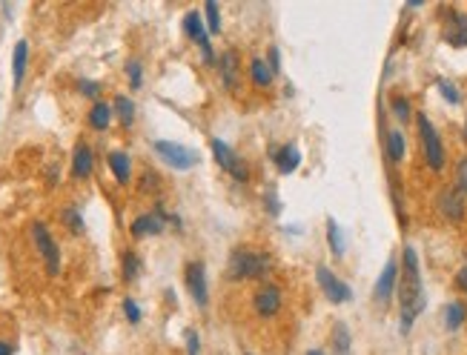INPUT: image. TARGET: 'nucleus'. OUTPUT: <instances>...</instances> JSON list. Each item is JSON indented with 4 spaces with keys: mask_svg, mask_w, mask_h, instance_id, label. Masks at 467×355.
Returning <instances> with one entry per match:
<instances>
[{
    "mask_svg": "<svg viewBox=\"0 0 467 355\" xmlns=\"http://www.w3.org/2000/svg\"><path fill=\"white\" fill-rule=\"evenodd\" d=\"M399 304H401V335L413 329V321L424 309V284L419 269V255L413 247H404L401 275H399Z\"/></svg>",
    "mask_w": 467,
    "mask_h": 355,
    "instance_id": "nucleus-1",
    "label": "nucleus"
},
{
    "mask_svg": "<svg viewBox=\"0 0 467 355\" xmlns=\"http://www.w3.org/2000/svg\"><path fill=\"white\" fill-rule=\"evenodd\" d=\"M272 267V258L267 252H258V249H236L229 258V278L232 281H256V278H264Z\"/></svg>",
    "mask_w": 467,
    "mask_h": 355,
    "instance_id": "nucleus-2",
    "label": "nucleus"
},
{
    "mask_svg": "<svg viewBox=\"0 0 467 355\" xmlns=\"http://www.w3.org/2000/svg\"><path fill=\"white\" fill-rule=\"evenodd\" d=\"M419 121V135H421V146H424V157H427V166L433 172L444 169V146H441V137L436 132V126L430 124L427 115H416Z\"/></svg>",
    "mask_w": 467,
    "mask_h": 355,
    "instance_id": "nucleus-3",
    "label": "nucleus"
},
{
    "mask_svg": "<svg viewBox=\"0 0 467 355\" xmlns=\"http://www.w3.org/2000/svg\"><path fill=\"white\" fill-rule=\"evenodd\" d=\"M209 146H212V155H216V161H218V166L227 172V175H232L238 184H247L249 181V169H247V161L238 155V152H232L221 137H212L209 141Z\"/></svg>",
    "mask_w": 467,
    "mask_h": 355,
    "instance_id": "nucleus-4",
    "label": "nucleus"
},
{
    "mask_svg": "<svg viewBox=\"0 0 467 355\" xmlns=\"http://www.w3.org/2000/svg\"><path fill=\"white\" fill-rule=\"evenodd\" d=\"M155 152L161 155V161L169 164L172 169H192L198 164V152L189 149L184 144H175V141H155Z\"/></svg>",
    "mask_w": 467,
    "mask_h": 355,
    "instance_id": "nucleus-5",
    "label": "nucleus"
},
{
    "mask_svg": "<svg viewBox=\"0 0 467 355\" xmlns=\"http://www.w3.org/2000/svg\"><path fill=\"white\" fill-rule=\"evenodd\" d=\"M316 278H318L321 292L327 295V301H333V304H347V301H353V289H350L330 267L318 264V267H316Z\"/></svg>",
    "mask_w": 467,
    "mask_h": 355,
    "instance_id": "nucleus-6",
    "label": "nucleus"
},
{
    "mask_svg": "<svg viewBox=\"0 0 467 355\" xmlns=\"http://www.w3.org/2000/svg\"><path fill=\"white\" fill-rule=\"evenodd\" d=\"M32 238H35V244H37V252H41L44 261H46V272H49V275H57V272H61V249H57L55 238L49 235L46 224H35V227H32Z\"/></svg>",
    "mask_w": 467,
    "mask_h": 355,
    "instance_id": "nucleus-7",
    "label": "nucleus"
},
{
    "mask_svg": "<svg viewBox=\"0 0 467 355\" xmlns=\"http://www.w3.org/2000/svg\"><path fill=\"white\" fill-rule=\"evenodd\" d=\"M166 224H178V218H172V215H166L161 207L155 209V212H146V215H138V218L132 221L129 232L135 235V238H144V235H161Z\"/></svg>",
    "mask_w": 467,
    "mask_h": 355,
    "instance_id": "nucleus-8",
    "label": "nucleus"
},
{
    "mask_svg": "<svg viewBox=\"0 0 467 355\" xmlns=\"http://www.w3.org/2000/svg\"><path fill=\"white\" fill-rule=\"evenodd\" d=\"M184 29L187 35L201 46L204 52V64H216V55H212V44H209V29L204 26V17L198 12H187L184 15Z\"/></svg>",
    "mask_w": 467,
    "mask_h": 355,
    "instance_id": "nucleus-9",
    "label": "nucleus"
},
{
    "mask_svg": "<svg viewBox=\"0 0 467 355\" xmlns=\"http://www.w3.org/2000/svg\"><path fill=\"white\" fill-rule=\"evenodd\" d=\"M187 287H189L192 301H196L198 307H207L209 292H207V272H204L201 261H189L187 264Z\"/></svg>",
    "mask_w": 467,
    "mask_h": 355,
    "instance_id": "nucleus-10",
    "label": "nucleus"
},
{
    "mask_svg": "<svg viewBox=\"0 0 467 355\" xmlns=\"http://www.w3.org/2000/svg\"><path fill=\"white\" fill-rule=\"evenodd\" d=\"M396 284H399V261L390 258V261L384 264V269H381V275H379V281H376V289H373L376 304H387V301H390V295H393Z\"/></svg>",
    "mask_w": 467,
    "mask_h": 355,
    "instance_id": "nucleus-11",
    "label": "nucleus"
},
{
    "mask_svg": "<svg viewBox=\"0 0 467 355\" xmlns=\"http://www.w3.org/2000/svg\"><path fill=\"white\" fill-rule=\"evenodd\" d=\"M436 207H439V212L444 215L447 221H461L464 218V198H461V192L459 189H441L439 192V201H436Z\"/></svg>",
    "mask_w": 467,
    "mask_h": 355,
    "instance_id": "nucleus-12",
    "label": "nucleus"
},
{
    "mask_svg": "<svg viewBox=\"0 0 467 355\" xmlns=\"http://www.w3.org/2000/svg\"><path fill=\"white\" fill-rule=\"evenodd\" d=\"M252 304H256V312L261 315V318H272V315L281 309V289H278V287H272V284H267L264 289L256 292Z\"/></svg>",
    "mask_w": 467,
    "mask_h": 355,
    "instance_id": "nucleus-13",
    "label": "nucleus"
},
{
    "mask_svg": "<svg viewBox=\"0 0 467 355\" xmlns=\"http://www.w3.org/2000/svg\"><path fill=\"white\" fill-rule=\"evenodd\" d=\"M269 157L276 161L278 172L281 175H289V172H296L298 164H301V152L296 144H284V146H272L269 149Z\"/></svg>",
    "mask_w": 467,
    "mask_h": 355,
    "instance_id": "nucleus-14",
    "label": "nucleus"
},
{
    "mask_svg": "<svg viewBox=\"0 0 467 355\" xmlns=\"http://www.w3.org/2000/svg\"><path fill=\"white\" fill-rule=\"evenodd\" d=\"M444 41L456 49L467 46V15H459V12L450 15V23H447V29H444Z\"/></svg>",
    "mask_w": 467,
    "mask_h": 355,
    "instance_id": "nucleus-15",
    "label": "nucleus"
},
{
    "mask_svg": "<svg viewBox=\"0 0 467 355\" xmlns=\"http://www.w3.org/2000/svg\"><path fill=\"white\" fill-rule=\"evenodd\" d=\"M218 69H221L224 86L236 92V89H238V72H241V69H238V55L232 52V49H227V52L221 55V61H218Z\"/></svg>",
    "mask_w": 467,
    "mask_h": 355,
    "instance_id": "nucleus-16",
    "label": "nucleus"
},
{
    "mask_svg": "<svg viewBox=\"0 0 467 355\" xmlns=\"http://www.w3.org/2000/svg\"><path fill=\"white\" fill-rule=\"evenodd\" d=\"M92 166H95L92 149H89L86 144H77L75 152H72V175H75V178H89V175H92Z\"/></svg>",
    "mask_w": 467,
    "mask_h": 355,
    "instance_id": "nucleus-17",
    "label": "nucleus"
},
{
    "mask_svg": "<svg viewBox=\"0 0 467 355\" xmlns=\"http://www.w3.org/2000/svg\"><path fill=\"white\" fill-rule=\"evenodd\" d=\"M26 61H29V44H26V41H17V44H15V52H12V81H15V89L23 84Z\"/></svg>",
    "mask_w": 467,
    "mask_h": 355,
    "instance_id": "nucleus-18",
    "label": "nucleus"
},
{
    "mask_svg": "<svg viewBox=\"0 0 467 355\" xmlns=\"http://www.w3.org/2000/svg\"><path fill=\"white\" fill-rule=\"evenodd\" d=\"M330 341H333V355H353V335L344 321H336Z\"/></svg>",
    "mask_w": 467,
    "mask_h": 355,
    "instance_id": "nucleus-19",
    "label": "nucleus"
},
{
    "mask_svg": "<svg viewBox=\"0 0 467 355\" xmlns=\"http://www.w3.org/2000/svg\"><path fill=\"white\" fill-rule=\"evenodd\" d=\"M106 161H109V169H112V175H115V181H118V184H126V181H129V175H132L129 155L121 152V149H115V152H109Z\"/></svg>",
    "mask_w": 467,
    "mask_h": 355,
    "instance_id": "nucleus-20",
    "label": "nucleus"
},
{
    "mask_svg": "<svg viewBox=\"0 0 467 355\" xmlns=\"http://www.w3.org/2000/svg\"><path fill=\"white\" fill-rule=\"evenodd\" d=\"M464 321H467V304L464 301H450L444 307V327L450 332H456Z\"/></svg>",
    "mask_w": 467,
    "mask_h": 355,
    "instance_id": "nucleus-21",
    "label": "nucleus"
},
{
    "mask_svg": "<svg viewBox=\"0 0 467 355\" xmlns=\"http://www.w3.org/2000/svg\"><path fill=\"white\" fill-rule=\"evenodd\" d=\"M249 77H252V84H256L258 89L269 86L272 84V69L267 61H261V57H252V64H249Z\"/></svg>",
    "mask_w": 467,
    "mask_h": 355,
    "instance_id": "nucleus-22",
    "label": "nucleus"
},
{
    "mask_svg": "<svg viewBox=\"0 0 467 355\" xmlns=\"http://www.w3.org/2000/svg\"><path fill=\"white\" fill-rule=\"evenodd\" d=\"M109 124H112V106H106L104 101H98V104L92 106V112H89V126L104 132Z\"/></svg>",
    "mask_w": 467,
    "mask_h": 355,
    "instance_id": "nucleus-23",
    "label": "nucleus"
},
{
    "mask_svg": "<svg viewBox=\"0 0 467 355\" xmlns=\"http://www.w3.org/2000/svg\"><path fill=\"white\" fill-rule=\"evenodd\" d=\"M387 157H390L393 164H401L404 161V135L399 129L387 132Z\"/></svg>",
    "mask_w": 467,
    "mask_h": 355,
    "instance_id": "nucleus-24",
    "label": "nucleus"
},
{
    "mask_svg": "<svg viewBox=\"0 0 467 355\" xmlns=\"http://www.w3.org/2000/svg\"><path fill=\"white\" fill-rule=\"evenodd\" d=\"M115 112H118V117H121V124H124V126H132V121H135V104L129 101L126 95H118V97H115Z\"/></svg>",
    "mask_w": 467,
    "mask_h": 355,
    "instance_id": "nucleus-25",
    "label": "nucleus"
},
{
    "mask_svg": "<svg viewBox=\"0 0 467 355\" xmlns=\"http://www.w3.org/2000/svg\"><path fill=\"white\" fill-rule=\"evenodd\" d=\"M327 244L336 255H344V241H341V229L333 218H327Z\"/></svg>",
    "mask_w": 467,
    "mask_h": 355,
    "instance_id": "nucleus-26",
    "label": "nucleus"
},
{
    "mask_svg": "<svg viewBox=\"0 0 467 355\" xmlns=\"http://www.w3.org/2000/svg\"><path fill=\"white\" fill-rule=\"evenodd\" d=\"M204 12H207V29H209V35H218V32H221V12H218V3H216V0H207Z\"/></svg>",
    "mask_w": 467,
    "mask_h": 355,
    "instance_id": "nucleus-27",
    "label": "nucleus"
},
{
    "mask_svg": "<svg viewBox=\"0 0 467 355\" xmlns=\"http://www.w3.org/2000/svg\"><path fill=\"white\" fill-rule=\"evenodd\" d=\"M138 272H141L138 255H135L132 249H126V252H124V278H126V281H135V278H138Z\"/></svg>",
    "mask_w": 467,
    "mask_h": 355,
    "instance_id": "nucleus-28",
    "label": "nucleus"
},
{
    "mask_svg": "<svg viewBox=\"0 0 467 355\" xmlns=\"http://www.w3.org/2000/svg\"><path fill=\"white\" fill-rule=\"evenodd\" d=\"M64 221L69 227L72 235H81L84 232V218H81V212H77V207H66L64 209Z\"/></svg>",
    "mask_w": 467,
    "mask_h": 355,
    "instance_id": "nucleus-29",
    "label": "nucleus"
},
{
    "mask_svg": "<svg viewBox=\"0 0 467 355\" xmlns=\"http://www.w3.org/2000/svg\"><path fill=\"white\" fill-rule=\"evenodd\" d=\"M390 109H393V115L399 117V121H410V117H413L410 101H407V97H401V95H396L393 101H390Z\"/></svg>",
    "mask_w": 467,
    "mask_h": 355,
    "instance_id": "nucleus-30",
    "label": "nucleus"
},
{
    "mask_svg": "<svg viewBox=\"0 0 467 355\" xmlns=\"http://www.w3.org/2000/svg\"><path fill=\"white\" fill-rule=\"evenodd\" d=\"M436 86H439V92H441V97H444L447 104H459V101H461L459 89H456L450 81H444V77H439V81H436Z\"/></svg>",
    "mask_w": 467,
    "mask_h": 355,
    "instance_id": "nucleus-31",
    "label": "nucleus"
},
{
    "mask_svg": "<svg viewBox=\"0 0 467 355\" xmlns=\"http://www.w3.org/2000/svg\"><path fill=\"white\" fill-rule=\"evenodd\" d=\"M126 75H129V84H132V89H141V61H129L126 64Z\"/></svg>",
    "mask_w": 467,
    "mask_h": 355,
    "instance_id": "nucleus-32",
    "label": "nucleus"
},
{
    "mask_svg": "<svg viewBox=\"0 0 467 355\" xmlns=\"http://www.w3.org/2000/svg\"><path fill=\"white\" fill-rule=\"evenodd\" d=\"M456 189L461 195H467V157H461L459 166H456Z\"/></svg>",
    "mask_w": 467,
    "mask_h": 355,
    "instance_id": "nucleus-33",
    "label": "nucleus"
},
{
    "mask_svg": "<svg viewBox=\"0 0 467 355\" xmlns=\"http://www.w3.org/2000/svg\"><path fill=\"white\" fill-rule=\"evenodd\" d=\"M187 355H201V338L196 329H187Z\"/></svg>",
    "mask_w": 467,
    "mask_h": 355,
    "instance_id": "nucleus-34",
    "label": "nucleus"
},
{
    "mask_svg": "<svg viewBox=\"0 0 467 355\" xmlns=\"http://www.w3.org/2000/svg\"><path fill=\"white\" fill-rule=\"evenodd\" d=\"M124 315L129 318V324H138L141 321V309H138V304H135L132 298H124Z\"/></svg>",
    "mask_w": 467,
    "mask_h": 355,
    "instance_id": "nucleus-35",
    "label": "nucleus"
},
{
    "mask_svg": "<svg viewBox=\"0 0 467 355\" xmlns=\"http://www.w3.org/2000/svg\"><path fill=\"white\" fill-rule=\"evenodd\" d=\"M77 89H81L86 97H98L101 95V84H95V81H77Z\"/></svg>",
    "mask_w": 467,
    "mask_h": 355,
    "instance_id": "nucleus-36",
    "label": "nucleus"
},
{
    "mask_svg": "<svg viewBox=\"0 0 467 355\" xmlns=\"http://www.w3.org/2000/svg\"><path fill=\"white\" fill-rule=\"evenodd\" d=\"M267 207H269V215H278V212H281V204H278L276 189H269V192H267Z\"/></svg>",
    "mask_w": 467,
    "mask_h": 355,
    "instance_id": "nucleus-37",
    "label": "nucleus"
},
{
    "mask_svg": "<svg viewBox=\"0 0 467 355\" xmlns=\"http://www.w3.org/2000/svg\"><path fill=\"white\" fill-rule=\"evenodd\" d=\"M456 287H459L461 292H467V267L459 269V275H456Z\"/></svg>",
    "mask_w": 467,
    "mask_h": 355,
    "instance_id": "nucleus-38",
    "label": "nucleus"
},
{
    "mask_svg": "<svg viewBox=\"0 0 467 355\" xmlns=\"http://www.w3.org/2000/svg\"><path fill=\"white\" fill-rule=\"evenodd\" d=\"M269 69H272V75L278 72V49H269Z\"/></svg>",
    "mask_w": 467,
    "mask_h": 355,
    "instance_id": "nucleus-39",
    "label": "nucleus"
},
{
    "mask_svg": "<svg viewBox=\"0 0 467 355\" xmlns=\"http://www.w3.org/2000/svg\"><path fill=\"white\" fill-rule=\"evenodd\" d=\"M0 355H15V347L9 341H0Z\"/></svg>",
    "mask_w": 467,
    "mask_h": 355,
    "instance_id": "nucleus-40",
    "label": "nucleus"
},
{
    "mask_svg": "<svg viewBox=\"0 0 467 355\" xmlns=\"http://www.w3.org/2000/svg\"><path fill=\"white\" fill-rule=\"evenodd\" d=\"M307 355H324V352H321V349H309Z\"/></svg>",
    "mask_w": 467,
    "mask_h": 355,
    "instance_id": "nucleus-41",
    "label": "nucleus"
},
{
    "mask_svg": "<svg viewBox=\"0 0 467 355\" xmlns=\"http://www.w3.org/2000/svg\"><path fill=\"white\" fill-rule=\"evenodd\" d=\"M464 144H467V126H464Z\"/></svg>",
    "mask_w": 467,
    "mask_h": 355,
    "instance_id": "nucleus-42",
    "label": "nucleus"
}]
</instances>
